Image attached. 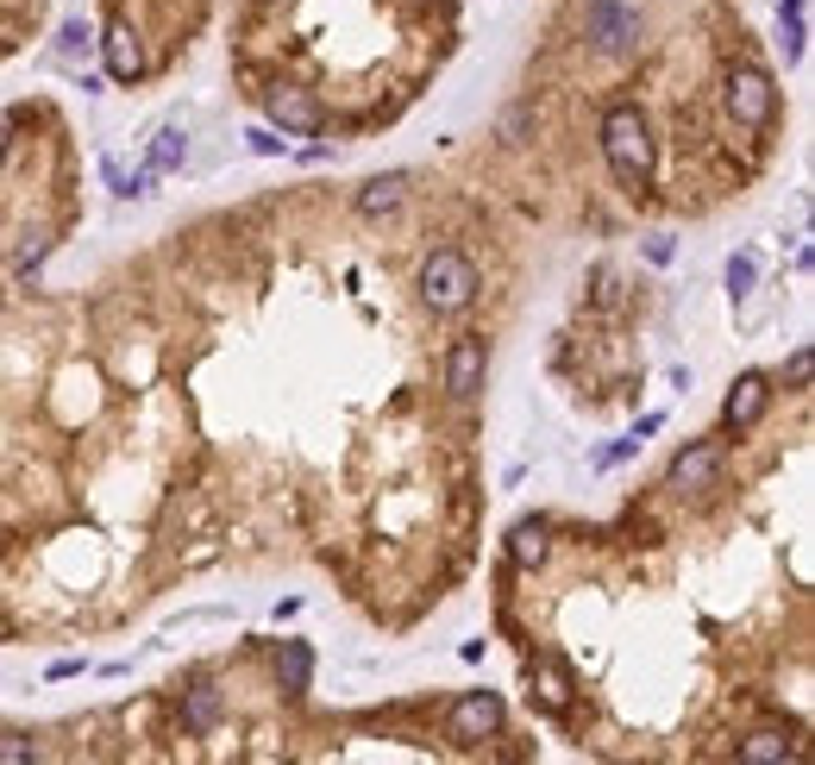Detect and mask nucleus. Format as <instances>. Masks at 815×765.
Listing matches in <instances>:
<instances>
[{"label": "nucleus", "instance_id": "b1692460", "mask_svg": "<svg viewBox=\"0 0 815 765\" xmlns=\"http://www.w3.org/2000/svg\"><path fill=\"white\" fill-rule=\"evenodd\" d=\"M634 451H641V439L627 433V439H615L608 451H596V471H615V465H622V458H634Z\"/></svg>", "mask_w": 815, "mask_h": 765}, {"label": "nucleus", "instance_id": "5701e85b", "mask_svg": "<svg viewBox=\"0 0 815 765\" xmlns=\"http://www.w3.org/2000/svg\"><path fill=\"white\" fill-rule=\"evenodd\" d=\"M809 364H815V358H809V346H796V352H791V364H784V383H791V390H809Z\"/></svg>", "mask_w": 815, "mask_h": 765}, {"label": "nucleus", "instance_id": "dca6fc26", "mask_svg": "<svg viewBox=\"0 0 815 765\" xmlns=\"http://www.w3.org/2000/svg\"><path fill=\"white\" fill-rule=\"evenodd\" d=\"M182 158H189V132H182V126H163V132L151 138V163H145V170L163 177V170H182Z\"/></svg>", "mask_w": 815, "mask_h": 765}, {"label": "nucleus", "instance_id": "aec40b11", "mask_svg": "<svg viewBox=\"0 0 815 765\" xmlns=\"http://www.w3.org/2000/svg\"><path fill=\"white\" fill-rule=\"evenodd\" d=\"M753 257H747V252H734V257H728V295H734V301H747V295H753Z\"/></svg>", "mask_w": 815, "mask_h": 765}, {"label": "nucleus", "instance_id": "f3484780", "mask_svg": "<svg viewBox=\"0 0 815 765\" xmlns=\"http://www.w3.org/2000/svg\"><path fill=\"white\" fill-rule=\"evenodd\" d=\"M88 51H95V32H88L82 20H63V32H57V57H63V63H82Z\"/></svg>", "mask_w": 815, "mask_h": 765}, {"label": "nucleus", "instance_id": "39448f33", "mask_svg": "<svg viewBox=\"0 0 815 765\" xmlns=\"http://www.w3.org/2000/svg\"><path fill=\"white\" fill-rule=\"evenodd\" d=\"M502 722H508V703L496 697V690H465V697L452 703V741H465V746L496 741Z\"/></svg>", "mask_w": 815, "mask_h": 765}, {"label": "nucleus", "instance_id": "a878e982", "mask_svg": "<svg viewBox=\"0 0 815 765\" xmlns=\"http://www.w3.org/2000/svg\"><path fill=\"white\" fill-rule=\"evenodd\" d=\"M527 119H533V107H508V119H502V138H508V145H521Z\"/></svg>", "mask_w": 815, "mask_h": 765}, {"label": "nucleus", "instance_id": "423d86ee", "mask_svg": "<svg viewBox=\"0 0 815 765\" xmlns=\"http://www.w3.org/2000/svg\"><path fill=\"white\" fill-rule=\"evenodd\" d=\"M484 376H489V339L484 333L452 339V352H446V395L452 402H477V395H484Z\"/></svg>", "mask_w": 815, "mask_h": 765}, {"label": "nucleus", "instance_id": "9d476101", "mask_svg": "<svg viewBox=\"0 0 815 765\" xmlns=\"http://www.w3.org/2000/svg\"><path fill=\"white\" fill-rule=\"evenodd\" d=\"M95 51H100V63H107V76H114V82H138V76H145V44H138V32L126 20L107 25V32L95 39Z\"/></svg>", "mask_w": 815, "mask_h": 765}, {"label": "nucleus", "instance_id": "f257e3e1", "mask_svg": "<svg viewBox=\"0 0 815 765\" xmlns=\"http://www.w3.org/2000/svg\"><path fill=\"white\" fill-rule=\"evenodd\" d=\"M602 158H608V177L622 189L653 182V126H646L641 107H608L602 114Z\"/></svg>", "mask_w": 815, "mask_h": 765}, {"label": "nucleus", "instance_id": "f8f14e48", "mask_svg": "<svg viewBox=\"0 0 815 765\" xmlns=\"http://www.w3.org/2000/svg\"><path fill=\"white\" fill-rule=\"evenodd\" d=\"M402 201H408V177H402V170H389V177H377V182L358 189V214H364V220H389V214H402Z\"/></svg>", "mask_w": 815, "mask_h": 765}, {"label": "nucleus", "instance_id": "9b49d317", "mask_svg": "<svg viewBox=\"0 0 815 765\" xmlns=\"http://www.w3.org/2000/svg\"><path fill=\"white\" fill-rule=\"evenodd\" d=\"M226 722V697H220V684H189L182 690V734H214V727Z\"/></svg>", "mask_w": 815, "mask_h": 765}, {"label": "nucleus", "instance_id": "2eb2a0df", "mask_svg": "<svg viewBox=\"0 0 815 765\" xmlns=\"http://www.w3.org/2000/svg\"><path fill=\"white\" fill-rule=\"evenodd\" d=\"M308 678H314V652L301 647V640H283V652H276V684L308 690Z\"/></svg>", "mask_w": 815, "mask_h": 765}, {"label": "nucleus", "instance_id": "4be33fe9", "mask_svg": "<svg viewBox=\"0 0 815 765\" xmlns=\"http://www.w3.org/2000/svg\"><path fill=\"white\" fill-rule=\"evenodd\" d=\"M245 145H252L257 158H283V145H289V138H276V126H252V132H245Z\"/></svg>", "mask_w": 815, "mask_h": 765}, {"label": "nucleus", "instance_id": "7ed1b4c3", "mask_svg": "<svg viewBox=\"0 0 815 765\" xmlns=\"http://www.w3.org/2000/svg\"><path fill=\"white\" fill-rule=\"evenodd\" d=\"M583 39H590L596 57H634V44H641V7L634 0H590Z\"/></svg>", "mask_w": 815, "mask_h": 765}, {"label": "nucleus", "instance_id": "bb28decb", "mask_svg": "<svg viewBox=\"0 0 815 765\" xmlns=\"http://www.w3.org/2000/svg\"><path fill=\"white\" fill-rule=\"evenodd\" d=\"M0 163H7V119H0Z\"/></svg>", "mask_w": 815, "mask_h": 765}, {"label": "nucleus", "instance_id": "f03ea898", "mask_svg": "<svg viewBox=\"0 0 815 765\" xmlns=\"http://www.w3.org/2000/svg\"><path fill=\"white\" fill-rule=\"evenodd\" d=\"M477 289H484L477 264L465 252H452V245L421 264V301H427L433 315H465L470 301H477Z\"/></svg>", "mask_w": 815, "mask_h": 765}, {"label": "nucleus", "instance_id": "6ab92c4d", "mask_svg": "<svg viewBox=\"0 0 815 765\" xmlns=\"http://www.w3.org/2000/svg\"><path fill=\"white\" fill-rule=\"evenodd\" d=\"M0 765H39V741L32 734H0Z\"/></svg>", "mask_w": 815, "mask_h": 765}, {"label": "nucleus", "instance_id": "412c9836", "mask_svg": "<svg viewBox=\"0 0 815 765\" xmlns=\"http://www.w3.org/2000/svg\"><path fill=\"white\" fill-rule=\"evenodd\" d=\"M540 697H546V709H564V703H571V678H564V666H546L540 671Z\"/></svg>", "mask_w": 815, "mask_h": 765}, {"label": "nucleus", "instance_id": "0eeeda50", "mask_svg": "<svg viewBox=\"0 0 815 765\" xmlns=\"http://www.w3.org/2000/svg\"><path fill=\"white\" fill-rule=\"evenodd\" d=\"M264 107H271V126L283 138H314L320 132V126H327V107H320V100L308 95V88H295V82H276L271 95H264Z\"/></svg>", "mask_w": 815, "mask_h": 765}, {"label": "nucleus", "instance_id": "393cba45", "mask_svg": "<svg viewBox=\"0 0 815 765\" xmlns=\"http://www.w3.org/2000/svg\"><path fill=\"white\" fill-rule=\"evenodd\" d=\"M44 252H51V238H44V233H32V245L20 252V264H13V270H20V276H32V270H39V257H44Z\"/></svg>", "mask_w": 815, "mask_h": 765}, {"label": "nucleus", "instance_id": "ddd939ff", "mask_svg": "<svg viewBox=\"0 0 815 765\" xmlns=\"http://www.w3.org/2000/svg\"><path fill=\"white\" fill-rule=\"evenodd\" d=\"M546 552H552V533H546V521H515V528H508V565L540 571Z\"/></svg>", "mask_w": 815, "mask_h": 765}, {"label": "nucleus", "instance_id": "20e7f679", "mask_svg": "<svg viewBox=\"0 0 815 765\" xmlns=\"http://www.w3.org/2000/svg\"><path fill=\"white\" fill-rule=\"evenodd\" d=\"M721 107H728V119H734V126H747V132L772 126V114H777L772 76H765V70H753V63L728 70V82H721Z\"/></svg>", "mask_w": 815, "mask_h": 765}, {"label": "nucleus", "instance_id": "a211bd4d", "mask_svg": "<svg viewBox=\"0 0 815 765\" xmlns=\"http://www.w3.org/2000/svg\"><path fill=\"white\" fill-rule=\"evenodd\" d=\"M777 44H784V57H803V44H809V20L803 13H777Z\"/></svg>", "mask_w": 815, "mask_h": 765}, {"label": "nucleus", "instance_id": "4468645a", "mask_svg": "<svg viewBox=\"0 0 815 765\" xmlns=\"http://www.w3.org/2000/svg\"><path fill=\"white\" fill-rule=\"evenodd\" d=\"M734 753H740L747 765H791V759H796V741H784L777 727H759V734H747Z\"/></svg>", "mask_w": 815, "mask_h": 765}, {"label": "nucleus", "instance_id": "1a4fd4ad", "mask_svg": "<svg viewBox=\"0 0 815 765\" xmlns=\"http://www.w3.org/2000/svg\"><path fill=\"white\" fill-rule=\"evenodd\" d=\"M765 408H772V376H734V390H728V402H721V427L728 433H753L759 421H765Z\"/></svg>", "mask_w": 815, "mask_h": 765}, {"label": "nucleus", "instance_id": "6e6552de", "mask_svg": "<svg viewBox=\"0 0 815 765\" xmlns=\"http://www.w3.org/2000/svg\"><path fill=\"white\" fill-rule=\"evenodd\" d=\"M721 465H728V446H721V439H690V446L671 458V490H678V496L716 490Z\"/></svg>", "mask_w": 815, "mask_h": 765}]
</instances>
